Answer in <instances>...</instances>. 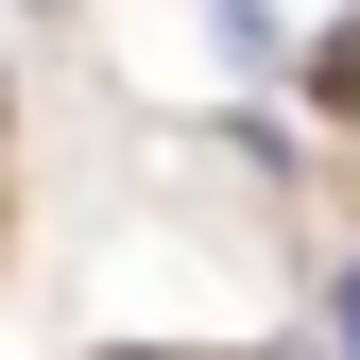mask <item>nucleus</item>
Wrapping results in <instances>:
<instances>
[{
  "label": "nucleus",
  "mask_w": 360,
  "mask_h": 360,
  "mask_svg": "<svg viewBox=\"0 0 360 360\" xmlns=\"http://www.w3.org/2000/svg\"><path fill=\"white\" fill-rule=\"evenodd\" d=\"M326 343H343V360H360V275H326Z\"/></svg>",
  "instance_id": "f257e3e1"
},
{
  "label": "nucleus",
  "mask_w": 360,
  "mask_h": 360,
  "mask_svg": "<svg viewBox=\"0 0 360 360\" xmlns=\"http://www.w3.org/2000/svg\"><path fill=\"white\" fill-rule=\"evenodd\" d=\"M309 360H343V343H309Z\"/></svg>",
  "instance_id": "f03ea898"
}]
</instances>
